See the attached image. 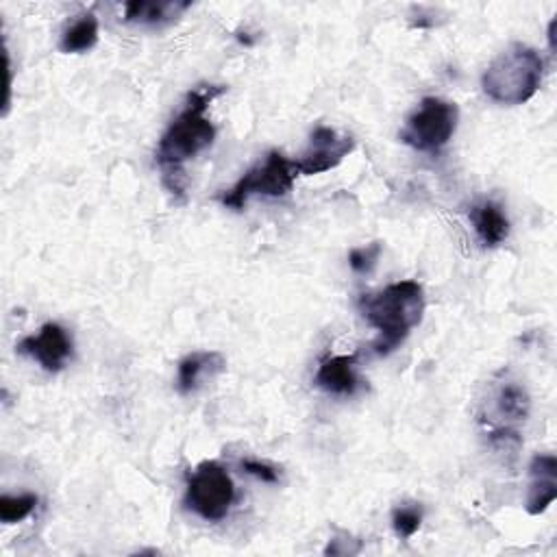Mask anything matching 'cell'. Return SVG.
Here are the masks:
<instances>
[{
	"label": "cell",
	"mask_w": 557,
	"mask_h": 557,
	"mask_svg": "<svg viewBox=\"0 0 557 557\" xmlns=\"http://www.w3.org/2000/svg\"><path fill=\"white\" fill-rule=\"evenodd\" d=\"M224 91L222 85H198L194 87L178 115L168 124L157 144V165L163 170V183L170 191L181 194L183 187L176 183L183 163L194 159L198 152L209 148L215 139V126L207 117V107L215 96Z\"/></svg>",
	"instance_id": "1"
},
{
	"label": "cell",
	"mask_w": 557,
	"mask_h": 557,
	"mask_svg": "<svg viewBox=\"0 0 557 557\" xmlns=\"http://www.w3.org/2000/svg\"><path fill=\"white\" fill-rule=\"evenodd\" d=\"M298 176L296 163L278 150H270L265 159L252 165L242 178L220 196V202L228 209H244L252 196H285Z\"/></svg>",
	"instance_id": "4"
},
{
	"label": "cell",
	"mask_w": 557,
	"mask_h": 557,
	"mask_svg": "<svg viewBox=\"0 0 557 557\" xmlns=\"http://www.w3.org/2000/svg\"><path fill=\"white\" fill-rule=\"evenodd\" d=\"M472 224L483 246L494 248L503 244L509 235V220L496 202H481L472 209Z\"/></svg>",
	"instance_id": "14"
},
{
	"label": "cell",
	"mask_w": 557,
	"mask_h": 557,
	"mask_svg": "<svg viewBox=\"0 0 557 557\" xmlns=\"http://www.w3.org/2000/svg\"><path fill=\"white\" fill-rule=\"evenodd\" d=\"M235 485L226 468L213 459L200 461L187 476L185 505L207 522H220L231 511Z\"/></svg>",
	"instance_id": "6"
},
{
	"label": "cell",
	"mask_w": 557,
	"mask_h": 557,
	"mask_svg": "<svg viewBox=\"0 0 557 557\" xmlns=\"http://www.w3.org/2000/svg\"><path fill=\"white\" fill-rule=\"evenodd\" d=\"M226 368L224 357L218 350H196L178 361L176 387L181 394L196 392L207 379L220 374Z\"/></svg>",
	"instance_id": "12"
},
{
	"label": "cell",
	"mask_w": 557,
	"mask_h": 557,
	"mask_svg": "<svg viewBox=\"0 0 557 557\" xmlns=\"http://www.w3.org/2000/svg\"><path fill=\"white\" fill-rule=\"evenodd\" d=\"M355 150L352 135L339 133L331 126H315L309 135L307 148L300 152L298 159H294L298 174L313 176L329 172L337 168L350 152Z\"/></svg>",
	"instance_id": "7"
},
{
	"label": "cell",
	"mask_w": 557,
	"mask_h": 557,
	"mask_svg": "<svg viewBox=\"0 0 557 557\" xmlns=\"http://www.w3.org/2000/svg\"><path fill=\"white\" fill-rule=\"evenodd\" d=\"M457 120L459 109L455 102L426 96L407 117L400 131V141L418 152H440L455 135Z\"/></svg>",
	"instance_id": "5"
},
{
	"label": "cell",
	"mask_w": 557,
	"mask_h": 557,
	"mask_svg": "<svg viewBox=\"0 0 557 557\" xmlns=\"http://www.w3.org/2000/svg\"><path fill=\"white\" fill-rule=\"evenodd\" d=\"M424 305V289L411 278L389 283L376 294H363L359 311L379 331V337L372 342L374 352L387 355L400 346L420 324Z\"/></svg>",
	"instance_id": "2"
},
{
	"label": "cell",
	"mask_w": 557,
	"mask_h": 557,
	"mask_svg": "<svg viewBox=\"0 0 557 557\" xmlns=\"http://www.w3.org/2000/svg\"><path fill=\"white\" fill-rule=\"evenodd\" d=\"M98 35H100V26L94 13H85L78 20H74L59 39V50L65 54H78V52H87L98 44Z\"/></svg>",
	"instance_id": "15"
},
{
	"label": "cell",
	"mask_w": 557,
	"mask_h": 557,
	"mask_svg": "<svg viewBox=\"0 0 557 557\" xmlns=\"http://www.w3.org/2000/svg\"><path fill=\"white\" fill-rule=\"evenodd\" d=\"M17 352L33 357L44 370L57 372L72 355V339L57 322H46L37 335H28L17 344Z\"/></svg>",
	"instance_id": "9"
},
{
	"label": "cell",
	"mask_w": 557,
	"mask_h": 557,
	"mask_svg": "<svg viewBox=\"0 0 557 557\" xmlns=\"http://www.w3.org/2000/svg\"><path fill=\"white\" fill-rule=\"evenodd\" d=\"M191 7V2H148V0H133L124 4V20L131 24H144V26H161L172 20H176L181 13H185Z\"/></svg>",
	"instance_id": "13"
},
{
	"label": "cell",
	"mask_w": 557,
	"mask_h": 557,
	"mask_svg": "<svg viewBox=\"0 0 557 557\" xmlns=\"http://www.w3.org/2000/svg\"><path fill=\"white\" fill-rule=\"evenodd\" d=\"M379 257H381V244H379V242H372V244L352 248L350 255H348V265H350L357 274H368V272L374 270Z\"/></svg>",
	"instance_id": "18"
},
{
	"label": "cell",
	"mask_w": 557,
	"mask_h": 557,
	"mask_svg": "<svg viewBox=\"0 0 557 557\" xmlns=\"http://www.w3.org/2000/svg\"><path fill=\"white\" fill-rule=\"evenodd\" d=\"M529 492H527V511L531 516L544 513L557 498V457L555 455H535L529 463Z\"/></svg>",
	"instance_id": "10"
},
{
	"label": "cell",
	"mask_w": 557,
	"mask_h": 557,
	"mask_svg": "<svg viewBox=\"0 0 557 557\" xmlns=\"http://www.w3.org/2000/svg\"><path fill=\"white\" fill-rule=\"evenodd\" d=\"M239 466H242L244 472H248L250 476H255L263 483H276L278 481V470L270 463H263V461H257V459H244Z\"/></svg>",
	"instance_id": "19"
},
{
	"label": "cell",
	"mask_w": 557,
	"mask_h": 557,
	"mask_svg": "<svg viewBox=\"0 0 557 557\" xmlns=\"http://www.w3.org/2000/svg\"><path fill=\"white\" fill-rule=\"evenodd\" d=\"M422 524V507L411 503V505H400L392 511V527L394 533L403 540H409L411 535L418 533Z\"/></svg>",
	"instance_id": "17"
},
{
	"label": "cell",
	"mask_w": 557,
	"mask_h": 557,
	"mask_svg": "<svg viewBox=\"0 0 557 557\" xmlns=\"http://www.w3.org/2000/svg\"><path fill=\"white\" fill-rule=\"evenodd\" d=\"M529 416V394L516 381L500 383L485 403L483 422H487L490 437H516V424Z\"/></svg>",
	"instance_id": "8"
},
{
	"label": "cell",
	"mask_w": 557,
	"mask_h": 557,
	"mask_svg": "<svg viewBox=\"0 0 557 557\" xmlns=\"http://www.w3.org/2000/svg\"><path fill=\"white\" fill-rule=\"evenodd\" d=\"M315 385L337 396L355 394L359 387L357 355H333L322 359L315 370Z\"/></svg>",
	"instance_id": "11"
},
{
	"label": "cell",
	"mask_w": 557,
	"mask_h": 557,
	"mask_svg": "<svg viewBox=\"0 0 557 557\" xmlns=\"http://www.w3.org/2000/svg\"><path fill=\"white\" fill-rule=\"evenodd\" d=\"M555 26H557V20L553 17L550 20V24H548V48H550V52H555Z\"/></svg>",
	"instance_id": "20"
},
{
	"label": "cell",
	"mask_w": 557,
	"mask_h": 557,
	"mask_svg": "<svg viewBox=\"0 0 557 557\" xmlns=\"http://www.w3.org/2000/svg\"><path fill=\"white\" fill-rule=\"evenodd\" d=\"M544 61L527 44H509L483 72V94L498 104H522L542 85Z\"/></svg>",
	"instance_id": "3"
},
{
	"label": "cell",
	"mask_w": 557,
	"mask_h": 557,
	"mask_svg": "<svg viewBox=\"0 0 557 557\" xmlns=\"http://www.w3.org/2000/svg\"><path fill=\"white\" fill-rule=\"evenodd\" d=\"M37 507V496L26 492V494H17V496H9L2 494L0 496V520L4 524H15L26 520Z\"/></svg>",
	"instance_id": "16"
}]
</instances>
